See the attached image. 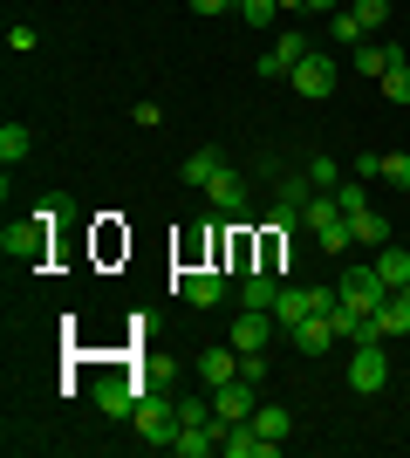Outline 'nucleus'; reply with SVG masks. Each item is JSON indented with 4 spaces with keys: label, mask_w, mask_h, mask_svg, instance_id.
<instances>
[{
    "label": "nucleus",
    "mask_w": 410,
    "mask_h": 458,
    "mask_svg": "<svg viewBox=\"0 0 410 458\" xmlns=\"http://www.w3.org/2000/svg\"><path fill=\"white\" fill-rule=\"evenodd\" d=\"M48 219H55L48 206H41L35 219H14V226L0 233V253H7L14 267H41V260H48Z\"/></svg>",
    "instance_id": "f257e3e1"
},
{
    "label": "nucleus",
    "mask_w": 410,
    "mask_h": 458,
    "mask_svg": "<svg viewBox=\"0 0 410 458\" xmlns=\"http://www.w3.org/2000/svg\"><path fill=\"white\" fill-rule=\"evenodd\" d=\"M130 424H137V438H144V445L172 452V438H178V403H164V397H137Z\"/></svg>",
    "instance_id": "f03ea898"
},
{
    "label": "nucleus",
    "mask_w": 410,
    "mask_h": 458,
    "mask_svg": "<svg viewBox=\"0 0 410 458\" xmlns=\"http://www.w3.org/2000/svg\"><path fill=\"white\" fill-rule=\"evenodd\" d=\"M383 383H390V343H356V356H349V390L376 397Z\"/></svg>",
    "instance_id": "7ed1b4c3"
},
{
    "label": "nucleus",
    "mask_w": 410,
    "mask_h": 458,
    "mask_svg": "<svg viewBox=\"0 0 410 458\" xmlns=\"http://www.w3.org/2000/svg\"><path fill=\"white\" fill-rule=\"evenodd\" d=\"M335 294H342V308H356V315H376L390 287L376 281V267H342V287H335Z\"/></svg>",
    "instance_id": "20e7f679"
},
{
    "label": "nucleus",
    "mask_w": 410,
    "mask_h": 458,
    "mask_svg": "<svg viewBox=\"0 0 410 458\" xmlns=\"http://www.w3.org/2000/svg\"><path fill=\"white\" fill-rule=\"evenodd\" d=\"M335 76H342V69H335V55H314V48H308V55L294 62V76H288V82L308 96V103H322V96L335 89Z\"/></svg>",
    "instance_id": "39448f33"
},
{
    "label": "nucleus",
    "mask_w": 410,
    "mask_h": 458,
    "mask_svg": "<svg viewBox=\"0 0 410 458\" xmlns=\"http://www.w3.org/2000/svg\"><path fill=\"white\" fill-rule=\"evenodd\" d=\"M178 294L192 308H219L226 301V267H185L178 274Z\"/></svg>",
    "instance_id": "423d86ee"
},
{
    "label": "nucleus",
    "mask_w": 410,
    "mask_h": 458,
    "mask_svg": "<svg viewBox=\"0 0 410 458\" xmlns=\"http://www.w3.org/2000/svg\"><path fill=\"white\" fill-rule=\"evenodd\" d=\"M273 328H280V322H273V308H239V315H233V349H239V356H247V349H267Z\"/></svg>",
    "instance_id": "0eeeda50"
},
{
    "label": "nucleus",
    "mask_w": 410,
    "mask_h": 458,
    "mask_svg": "<svg viewBox=\"0 0 410 458\" xmlns=\"http://www.w3.org/2000/svg\"><path fill=\"white\" fill-rule=\"evenodd\" d=\"M288 343L301 349V356H329V349L342 343V335H335V322H329V315H301V322L288 328Z\"/></svg>",
    "instance_id": "6e6552de"
},
{
    "label": "nucleus",
    "mask_w": 410,
    "mask_h": 458,
    "mask_svg": "<svg viewBox=\"0 0 410 458\" xmlns=\"http://www.w3.org/2000/svg\"><path fill=\"white\" fill-rule=\"evenodd\" d=\"M376 343H397V335H410V287H397V294H383V308L370 315Z\"/></svg>",
    "instance_id": "1a4fd4ad"
},
{
    "label": "nucleus",
    "mask_w": 410,
    "mask_h": 458,
    "mask_svg": "<svg viewBox=\"0 0 410 458\" xmlns=\"http://www.w3.org/2000/svg\"><path fill=\"white\" fill-rule=\"evenodd\" d=\"M213 411H219L226 424H247V418H254V383H247V377L219 383V390H213Z\"/></svg>",
    "instance_id": "9d476101"
},
{
    "label": "nucleus",
    "mask_w": 410,
    "mask_h": 458,
    "mask_svg": "<svg viewBox=\"0 0 410 458\" xmlns=\"http://www.w3.org/2000/svg\"><path fill=\"white\" fill-rule=\"evenodd\" d=\"M137 397H144V390H137L130 377H110V383H96V411H103V418H130V411H137Z\"/></svg>",
    "instance_id": "9b49d317"
},
{
    "label": "nucleus",
    "mask_w": 410,
    "mask_h": 458,
    "mask_svg": "<svg viewBox=\"0 0 410 458\" xmlns=\"http://www.w3.org/2000/svg\"><path fill=\"white\" fill-rule=\"evenodd\" d=\"M219 172H226V157H219V151H213V144H198V151H192V157H185V165H178V178H185V185H198V191L213 185V178H219Z\"/></svg>",
    "instance_id": "f8f14e48"
},
{
    "label": "nucleus",
    "mask_w": 410,
    "mask_h": 458,
    "mask_svg": "<svg viewBox=\"0 0 410 458\" xmlns=\"http://www.w3.org/2000/svg\"><path fill=\"white\" fill-rule=\"evenodd\" d=\"M205 199H213L219 212H239V206H247V178H239L233 165H226V172H219L213 185H205Z\"/></svg>",
    "instance_id": "ddd939ff"
},
{
    "label": "nucleus",
    "mask_w": 410,
    "mask_h": 458,
    "mask_svg": "<svg viewBox=\"0 0 410 458\" xmlns=\"http://www.w3.org/2000/svg\"><path fill=\"white\" fill-rule=\"evenodd\" d=\"M349 62H356V76H376V82H383V69L397 62V48H390V41H363V48H349Z\"/></svg>",
    "instance_id": "4468645a"
},
{
    "label": "nucleus",
    "mask_w": 410,
    "mask_h": 458,
    "mask_svg": "<svg viewBox=\"0 0 410 458\" xmlns=\"http://www.w3.org/2000/svg\"><path fill=\"white\" fill-rule=\"evenodd\" d=\"M314 247H322V253H335V260H342V253L356 247V226H349V212H335L329 226H314Z\"/></svg>",
    "instance_id": "2eb2a0df"
},
{
    "label": "nucleus",
    "mask_w": 410,
    "mask_h": 458,
    "mask_svg": "<svg viewBox=\"0 0 410 458\" xmlns=\"http://www.w3.org/2000/svg\"><path fill=\"white\" fill-rule=\"evenodd\" d=\"M329 35H335V48H363V41H370V28H363V14H356V7H335V14H329Z\"/></svg>",
    "instance_id": "dca6fc26"
},
{
    "label": "nucleus",
    "mask_w": 410,
    "mask_h": 458,
    "mask_svg": "<svg viewBox=\"0 0 410 458\" xmlns=\"http://www.w3.org/2000/svg\"><path fill=\"white\" fill-rule=\"evenodd\" d=\"M198 377L213 383V390H219V383H233L239 377V349H205V356H198Z\"/></svg>",
    "instance_id": "f3484780"
},
{
    "label": "nucleus",
    "mask_w": 410,
    "mask_h": 458,
    "mask_svg": "<svg viewBox=\"0 0 410 458\" xmlns=\"http://www.w3.org/2000/svg\"><path fill=\"white\" fill-rule=\"evenodd\" d=\"M376 281L390 287V294H397V287H410V253L404 247H383V253H376Z\"/></svg>",
    "instance_id": "a211bd4d"
},
{
    "label": "nucleus",
    "mask_w": 410,
    "mask_h": 458,
    "mask_svg": "<svg viewBox=\"0 0 410 458\" xmlns=\"http://www.w3.org/2000/svg\"><path fill=\"white\" fill-rule=\"evenodd\" d=\"M301 315H314L308 287H280V294H273V322H280V328H294Z\"/></svg>",
    "instance_id": "6ab92c4d"
},
{
    "label": "nucleus",
    "mask_w": 410,
    "mask_h": 458,
    "mask_svg": "<svg viewBox=\"0 0 410 458\" xmlns=\"http://www.w3.org/2000/svg\"><path fill=\"white\" fill-rule=\"evenodd\" d=\"M247 424H254L267 445H280V438H288V403H254V418H247Z\"/></svg>",
    "instance_id": "aec40b11"
},
{
    "label": "nucleus",
    "mask_w": 410,
    "mask_h": 458,
    "mask_svg": "<svg viewBox=\"0 0 410 458\" xmlns=\"http://www.w3.org/2000/svg\"><path fill=\"white\" fill-rule=\"evenodd\" d=\"M28 151H35V137H28V123H0V165H21Z\"/></svg>",
    "instance_id": "412c9836"
},
{
    "label": "nucleus",
    "mask_w": 410,
    "mask_h": 458,
    "mask_svg": "<svg viewBox=\"0 0 410 458\" xmlns=\"http://www.w3.org/2000/svg\"><path fill=\"white\" fill-rule=\"evenodd\" d=\"M383 96H390L397 110H410V62H404V55H397L390 69H383Z\"/></svg>",
    "instance_id": "4be33fe9"
},
{
    "label": "nucleus",
    "mask_w": 410,
    "mask_h": 458,
    "mask_svg": "<svg viewBox=\"0 0 410 458\" xmlns=\"http://www.w3.org/2000/svg\"><path fill=\"white\" fill-rule=\"evenodd\" d=\"M349 226H356V240H370V247H390V219H376V206H370V212H356Z\"/></svg>",
    "instance_id": "5701e85b"
},
{
    "label": "nucleus",
    "mask_w": 410,
    "mask_h": 458,
    "mask_svg": "<svg viewBox=\"0 0 410 458\" xmlns=\"http://www.w3.org/2000/svg\"><path fill=\"white\" fill-rule=\"evenodd\" d=\"M335 206L349 212V219H356V212H370V185H363V178H342V185H335Z\"/></svg>",
    "instance_id": "b1692460"
},
{
    "label": "nucleus",
    "mask_w": 410,
    "mask_h": 458,
    "mask_svg": "<svg viewBox=\"0 0 410 458\" xmlns=\"http://www.w3.org/2000/svg\"><path fill=\"white\" fill-rule=\"evenodd\" d=\"M301 172H308V185H314V191H335V185H342V165H335V157H308Z\"/></svg>",
    "instance_id": "393cba45"
},
{
    "label": "nucleus",
    "mask_w": 410,
    "mask_h": 458,
    "mask_svg": "<svg viewBox=\"0 0 410 458\" xmlns=\"http://www.w3.org/2000/svg\"><path fill=\"white\" fill-rule=\"evenodd\" d=\"M213 397H178V424H213Z\"/></svg>",
    "instance_id": "a878e982"
},
{
    "label": "nucleus",
    "mask_w": 410,
    "mask_h": 458,
    "mask_svg": "<svg viewBox=\"0 0 410 458\" xmlns=\"http://www.w3.org/2000/svg\"><path fill=\"white\" fill-rule=\"evenodd\" d=\"M273 14H280V0H239V21H247V28H267Z\"/></svg>",
    "instance_id": "bb28decb"
},
{
    "label": "nucleus",
    "mask_w": 410,
    "mask_h": 458,
    "mask_svg": "<svg viewBox=\"0 0 410 458\" xmlns=\"http://www.w3.org/2000/svg\"><path fill=\"white\" fill-rule=\"evenodd\" d=\"M349 7L363 14V28H370V35L383 28V21H390V0H349Z\"/></svg>",
    "instance_id": "cd10ccee"
},
{
    "label": "nucleus",
    "mask_w": 410,
    "mask_h": 458,
    "mask_svg": "<svg viewBox=\"0 0 410 458\" xmlns=\"http://www.w3.org/2000/svg\"><path fill=\"white\" fill-rule=\"evenodd\" d=\"M383 178H390L397 191H410V151H390V157H383Z\"/></svg>",
    "instance_id": "c85d7f7f"
},
{
    "label": "nucleus",
    "mask_w": 410,
    "mask_h": 458,
    "mask_svg": "<svg viewBox=\"0 0 410 458\" xmlns=\"http://www.w3.org/2000/svg\"><path fill=\"white\" fill-rule=\"evenodd\" d=\"M239 377H247V383H267V349H247V356H239Z\"/></svg>",
    "instance_id": "c756f323"
},
{
    "label": "nucleus",
    "mask_w": 410,
    "mask_h": 458,
    "mask_svg": "<svg viewBox=\"0 0 410 458\" xmlns=\"http://www.w3.org/2000/svg\"><path fill=\"white\" fill-rule=\"evenodd\" d=\"M349 178H363V185H370V178H383V157H376V151L349 157Z\"/></svg>",
    "instance_id": "7c9ffc66"
},
{
    "label": "nucleus",
    "mask_w": 410,
    "mask_h": 458,
    "mask_svg": "<svg viewBox=\"0 0 410 458\" xmlns=\"http://www.w3.org/2000/svg\"><path fill=\"white\" fill-rule=\"evenodd\" d=\"M35 28H28V21H14V28H7V48H14V55H28V48H35Z\"/></svg>",
    "instance_id": "2f4dec72"
},
{
    "label": "nucleus",
    "mask_w": 410,
    "mask_h": 458,
    "mask_svg": "<svg viewBox=\"0 0 410 458\" xmlns=\"http://www.w3.org/2000/svg\"><path fill=\"white\" fill-rule=\"evenodd\" d=\"M226 7H239V0H192V14H205V21H213V14H226Z\"/></svg>",
    "instance_id": "473e14b6"
},
{
    "label": "nucleus",
    "mask_w": 410,
    "mask_h": 458,
    "mask_svg": "<svg viewBox=\"0 0 410 458\" xmlns=\"http://www.w3.org/2000/svg\"><path fill=\"white\" fill-rule=\"evenodd\" d=\"M308 7H322V14H335V7H342V0H308Z\"/></svg>",
    "instance_id": "72a5a7b5"
},
{
    "label": "nucleus",
    "mask_w": 410,
    "mask_h": 458,
    "mask_svg": "<svg viewBox=\"0 0 410 458\" xmlns=\"http://www.w3.org/2000/svg\"><path fill=\"white\" fill-rule=\"evenodd\" d=\"M280 7H308V0H280Z\"/></svg>",
    "instance_id": "f704fd0d"
}]
</instances>
